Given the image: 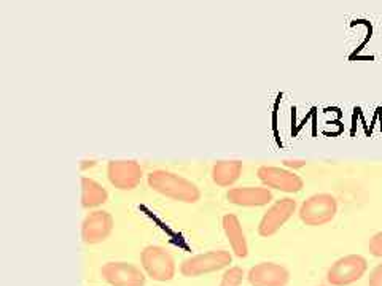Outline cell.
Here are the masks:
<instances>
[{
  "mask_svg": "<svg viewBox=\"0 0 382 286\" xmlns=\"http://www.w3.org/2000/svg\"><path fill=\"white\" fill-rule=\"evenodd\" d=\"M368 263L360 255H347L334 263L326 272V280L331 286H347L358 282L365 275Z\"/></svg>",
  "mask_w": 382,
  "mask_h": 286,
  "instance_id": "5b68a950",
  "label": "cell"
},
{
  "mask_svg": "<svg viewBox=\"0 0 382 286\" xmlns=\"http://www.w3.org/2000/svg\"><path fill=\"white\" fill-rule=\"evenodd\" d=\"M113 229V218L108 212L104 210H96L90 213L83 224H81V237H83L85 243L96 245L104 242L105 238L110 235Z\"/></svg>",
  "mask_w": 382,
  "mask_h": 286,
  "instance_id": "ba28073f",
  "label": "cell"
},
{
  "mask_svg": "<svg viewBox=\"0 0 382 286\" xmlns=\"http://www.w3.org/2000/svg\"><path fill=\"white\" fill-rule=\"evenodd\" d=\"M370 253L373 256L382 258V231L370 240Z\"/></svg>",
  "mask_w": 382,
  "mask_h": 286,
  "instance_id": "e0dca14e",
  "label": "cell"
},
{
  "mask_svg": "<svg viewBox=\"0 0 382 286\" xmlns=\"http://www.w3.org/2000/svg\"><path fill=\"white\" fill-rule=\"evenodd\" d=\"M143 270L155 282H170L175 275V263L167 250L156 245L143 248L140 255Z\"/></svg>",
  "mask_w": 382,
  "mask_h": 286,
  "instance_id": "7a4b0ae2",
  "label": "cell"
},
{
  "mask_svg": "<svg viewBox=\"0 0 382 286\" xmlns=\"http://www.w3.org/2000/svg\"><path fill=\"white\" fill-rule=\"evenodd\" d=\"M368 286H382V263L373 269L368 278Z\"/></svg>",
  "mask_w": 382,
  "mask_h": 286,
  "instance_id": "ac0fdd59",
  "label": "cell"
},
{
  "mask_svg": "<svg viewBox=\"0 0 382 286\" xmlns=\"http://www.w3.org/2000/svg\"><path fill=\"white\" fill-rule=\"evenodd\" d=\"M258 179H260L266 186L284 191V193H298V191H301L303 188L301 176L281 167L262 166L258 169Z\"/></svg>",
  "mask_w": 382,
  "mask_h": 286,
  "instance_id": "9c48e42d",
  "label": "cell"
},
{
  "mask_svg": "<svg viewBox=\"0 0 382 286\" xmlns=\"http://www.w3.org/2000/svg\"><path fill=\"white\" fill-rule=\"evenodd\" d=\"M338 210V202L331 194H316L303 202L299 208V218L309 226H322L331 221Z\"/></svg>",
  "mask_w": 382,
  "mask_h": 286,
  "instance_id": "277c9868",
  "label": "cell"
},
{
  "mask_svg": "<svg viewBox=\"0 0 382 286\" xmlns=\"http://www.w3.org/2000/svg\"><path fill=\"white\" fill-rule=\"evenodd\" d=\"M252 286H285L290 280V272L276 263H260L249 270Z\"/></svg>",
  "mask_w": 382,
  "mask_h": 286,
  "instance_id": "30bf717a",
  "label": "cell"
},
{
  "mask_svg": "<svg viewBox=\"0 0 382 286\" xmlns=\"http://www.w3.org/2000/svg\"><path fill=\"white\" fill-rule=\"evenodd\" d=\"M286 167H303L304 161H285Z\"/></svg>",
  "mask_w": 382,
  "mask_h": 286,
  "instance_id": "d6986e66",
  "label": "cell"
},
{
  "mask_svg": "<svg viewBox=\"0 0 382 286\" xmlns=\"http://www.w3.org/2000/svg\"><path fill=\"white\" fill-rule=\"evenodd\" d=\"M227 199L234 203V206L241 207H262L268 206L272 201V194L269 189L266 188H233L228 191Z\"/></svg>",
  "mask_w": 382,
  "mask_h": 286,
  "instance_id": "7c38bea8",
  "label": "cell"
},
{
  "mask_svg": "<svg viewBox=\"0 0 382 286\" xmlns=\"http://www.w3.org/2000/svg\"><path fill=\"white\" fill-rule=\"evenodd\" d=\"M148 186L156 193L185 203H195L201 197V191L195 183L177 174L167 172V170H153V172H150Z\"/></svg>",
  "mask_w": 382,
  "mask_h": 286,
  "instance_id": "6da1fadb",
  "label": "cell"
},
{
  "mask_svg": "<svg viewBox=\"0 0 382 286\" xmlns=\"http://www.w3.org/2000/svg\"><path fill=\"white\" fill-rule=\"evenodd\" d=\"M241 161H218L212 169V180L218 186H229L241 176Z\"/></svg>",
  "mask_w": 382,
  "mask_h": 286,
  "instance_id": "9a60e30c",
  "label": "cell"
},
{
  "mask_svg": "<svg viewBox=\"0 0 382 286\" xmlns=\"http://www.w3.org/2000/svg\"><path fill=\"white\" fill-rule=\"evenodd\" d=\"M231 261H233V256H231L229 251L214 250L207 251V253L188 258V260L182 263L180 272L182 275L185 277H200L204 274H210V272H217L228 268Z\"/></svg>",
  "mask_w": 382,
  "mask_h": 286,
  "instance_id": "3957f363",
  "label": "cell"
},
{
  "mask_svg": "<svg viewBox=\"0 0 382 286\" xmlns=\"http://www.w3.org/2000/svg\"><path fill=\"white\" fill-rule=\"evenodd\" d=\"M296 208V202L293 199H281L277 201L274 206H272L268 212H266L260 221V226H258V233L263 237L274 235L279 229H281L282 224L289 220Z\"/></svg>",
  "mask_w": 382,
  "mask_h": 286,
  "instance_id": "8fae6325",
  "label": "cell"
},
{
  "mask_svg": "<svg viewBox=\"0 0 382 286\" xmlns=\"http://www.w3.org/2000/svg\"><path fill=\"white\" fill-rule=\"evenodd\" d=\"M108 199V193L105 188L93 179H81V206L85 208L99 207L105 203Z\"/></svg>",
  "mask_w": 382,
  "mask_h": 286,
  "instance_id": "5bb4252c",
  "label": "cell"
},
{
  "mask_svg": "<svg viewBox=\"0 0 382 286\" xmlns=\"http://www.w3.org/2000/svg\"><path fill=\"white\" fill-rule=\"evenodd\" d=\"M100 274L112 286H143L145 275L139 268L128 263H107L102 265Z\"/></svg>",
  "mask_w": 382,
  "mask_h": 286,
  "instance_id": "52a82bcc",
  "label": "cell"
},
{
  "mask_svg": "<svg viewBox=\"0 0 382 286\" xmlns=\"http://www.w3.org/2000/svg\"><path fill=\"white\" fill-rule=\"evenodd\" d=\"M244 278V270L241 268H229L222 278L220 286H241Z\"/></svg>",
  "mask_w": 382,
  "mask_h": 286,
  "instance_id": "2e32d148",
  "label": "cell"
},
{
  "mask_svg": "<svg viewBox=\"0 0 382 286\" xmlns=\"http://www.w3.org/2000/svg\"><path fill=\"white\" fill-rule=\"evenodd\" d=\"M223 229H224V234H227L228 240L231 243V248H233V251H234V255L237 258L247 256L249 248H247V242H245V235L242 233L241 221H239V218L233 213L224 215L223 216Z\"/></svg>",
  "mask_w": 382,
  "mask_h": 286,
  "instance_id": "4fadbf2b",
  "label": "cell"
},
{
  "mask_svg": "<svg viewBox=\"0 0 382 286\" xmlns=\"http://www.w3.org/2000/svg\"><path fill=\"white\" fill-rule=\"evenodd\" d=\"M107 175L115 188L131 191L138 188L142 180V167L135 161H110L107 166Z\"/></svg>",
  "mask_w": 382,
  "mask_h": 286,
  "instance_id": "8992f818",
  "label": "cell"
}]
</instances>
